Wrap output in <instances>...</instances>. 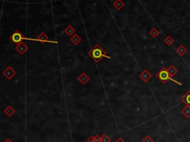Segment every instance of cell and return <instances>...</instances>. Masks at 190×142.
I'll return each instance as SVG.
<instances>
[{"instance_id": "7402d4cb", "label": "cell", "mask_w": 190, "mask_h": 142, "mask_svg": "<svg viewBox=\"0 0 190 142\" xmlns=\"http://www.w3.org/2000/svg\"><path fill=\"white\" fill-rule=\"evenodd\" d=\"M87 142H95V138H94V136L89 137L88 140H87Z\"/></svg>"}, {"instance_id": "ffe728a7", "label": "cell", "mask_w": 190, "mask_h": 142, "mask_svg": "<svg viewBox=\"0 0 190 142\" xmlns=\"http://www.w3.org/2000/svg\"><path fill=\"white\" fill-rule=\"evenodd\" d=\"M142 142H154V140L151 139V136H149V135H146V136L142 140Z\"/></svg>"}, {"instance_id": "ac0fdd59", "label": "cell", "mask_w": 190, "mask_h": 142, "mask_svg": "<svg viewBox=\"0 0 190 142\" xmlns=\"http://www.w3.org/2000/svg\"><path fill=\"white\" fill-rule=\"evenodd\" d=\"M149 35L151 36L152 38H156V37L159 35L160 32H159V31L157 29V28H153L150 30L149 32Z\"/></svg>"}, {"instance_id": "9a60e30c", "label": "cell", "mask_w": 190, "mask_h": 142, "mask_svg": "<svg viewBox=\"0 0 190 142\" xmlns=\"http://www.w3.org/2000/svg\"><path fill=\"white\" fill-rule=\"evenodd\" d=\"M167 70H168L170 76H171L172 78H173L174 76L175 75V74H177V72H178V70H177L175 67L173 65H170L169 67L167 68Z\"/></svg>"}, {"instance_id": "7a4b0ae2", "label": "cell", "mask_w": 190, "mask_h": 142, "mask_svg": "<svg viewBox=\"0 0 190 142\" xmlns=\"http://www.w3.org/2000/svg\"><path fill=\"white\" fill-rule=\"evenodd\" d=\"M155 76H156V78H157L160 81L162 82V83H163V84L167 83L168 80H172L174 83H177V84H178V85L180 86H182V83L177 81L175 80H174L173 78L170 76L168 70H167V68H165V67H163L161 70L157 72Z\"/></svg>"}, {"instance_id": "3957f363", "label": "cell", "mask_w": 190, "mask_h": 142, "mask_svg": "<svg viewBox=\"0 0 190 142\" xmlns=\"http://www.w3.org/2000/svg\"><path fill=\"white\" fill-rule=\"evenodd\" d=\"M10 40H11L14 44L17 45V46L19 44H20L21 43H22V41L24 40H33L32 39H28V38L25 37L24 36H23V34H22L19 30H16V31H15L10 36Z\"/></svg>"}, {"instance_id": "4fadbf2b", "label": "cell", "mask_w": 190, "mask_h": 142, "mask_svg": "<svg viewBox=\"0 0 190 142\" xmlns=\"http://www.w3.org/2000/svg\"><path fill=\"white\" fill-rule=\"evenodd\" d=\"M176 52H177V53L180 56L183 57L185 54L188 52V50H187V48H186L183 45H181V46H179L176 48Z\"/></svg>"}, {"instance_id": "52a82bcc", "label": "cell", "mask_w": 190, "mask_h": 142, "mask_svg": "<svg viewBox=\"0 0 190 142\" xmlns=\"http://www.w3.org/2000/svg\"><path fill=\"white\" fill-rule=\"evenodd\" d=\"M77 80L79 82V83L83 84V85H85V83H87L88 81L90 80V78H89V76L87 75L86 73L85 72H83L81 73V74L77 78Z\"/></svg>"}, {"instance_id": "44dd1931", "label": "cell", "mask_w": 190, "mask_h": 142, "mask_svg": "<svg viewBox=\"0 0 190 142\" xmlns=\"http://www.w3.org/2000/svg\"><path fill=\"white\" fill-rule=\"evenodd\" d=\"M94 138H95V142H101V136H100L99 135H96Z\"/></svg>"}, {"instance_id": "cb8c5ba5", "label": "cell", "mask_w": 190, "mask_h": 142, "mask_svg": "<svg viewBox=\"0 0 190 142\" xmlns=\"http://www.w3.org/2000/svg\"><path fill=\"white\" fill-rule=\"evenodd\" d=\"M5 142H13V141H11L10 139H7Z\"/></svg>"}, {"instance_id": "7c38bea8", "label": "cell", "mask_w": 190, "mask_h": 142, "mask_svg": "<svg viewBox=\"0 0 190 142\" xmlns=\"http://www.w3.org/2000/svg\"><path fill=\"white\" fill-rule=\"evenodd\" d=\"M113 6L116 8L117 11H120L123 7L125 6V3L123 2L122 0H115V2H113Z\"/></svg>"}, {"instance_id": "5bb4252c", "label": "cell", "mask_w": 190, "mask_h": 142, "mask_svg": "<svg viewBox=\"0 0 190 142\" xmlns=\"http://www.w3.org/2000/svg\"><path fill=\"white\" fill-rule=\"evenodd\" d=\"M181 101H183L186 105L190 107V89L181 98Z\"/></svg>"}, {"instance_id": "603a6c76", "label": "cell", "mask_w": 190, "mask_h": 142, "mask_svg": "<svg viewBox=\"0 0 190 142\" xmlns=\"http://www.w3.org/2000/svg\"><path fill=\"white\" fill-rule=\"evenodd\" d=\"M115 142H126V141H123V139L121 137H120V138H119V139H117V140Z\"/></svg>"}, {"instance_id": "8fae6325", "label": "cell", "mask_w": 190, "mask_h": 142, "mask_svg": "<svg viewBox=\"0 0 190 142\" xmlns=\"http://www.w3.org/2000/svg\"><path fill=\"white\" fill-rule=\"evenodd\" d=\"M15 113H16V110L11 106H7L6 109L4 110V113L8 117H12Z\"/></svg>"}, {"instance_id": "d6986e66", "label": "cell", "mask_w": 190, "mask_h": 142, "mask_svg": "<svg viewBox=\"0 0 190 142\" xmlns=\"http://www.w3.org/2000/svg\"><path fill=\"white\" fill-rule=\"evenodd\" d=\"M111 141V139L107 135L103 134V135L101 136V142H110Z\"/></svg>"}, {"instance_id": "9c48e42d", "label": "cell", "mask_w": 190, "mask_h": 142, "mask_svg": "<svg viewBox=\"0 0 190 142\" xmlns=\"http://www.w3.org/2000/svg\"><path fill=\"white\" fill-rule=\"evenodd\" d=\"M70 41L74 45V46H77V45H79V43L82 41V39L81 37H79L77 33H74V35L71 37Z\"/></svg>"}, {"instance_id": "277c9868", "label": "cell", "mask_w": 190, "mask_h": 142, "mask_svg": "<svg viewBox=\"0 0 190 142\" xmlns=\"http://www.w3.org/2000/svg\"><path fill=\"white\" fill-rule=\"evenodd\" d=\"M2 74H3V75L5 76L7 80H11L16 75L17 72L11 66H7V68L2 72Z\"/></svg>"}, {"instance_id": "8992f818", "label": "cell", "mask_w": 190, "mask_h": 142, "mask_svg": "<svg viewBox=\"0 0 190 142\" xmlns=\"http://www.w3.org/2000/svg\"><path fill=\"white\" fill-rule=\"evenodd\" d=\"M15 49H16V51H17L19 54L23 55L24 54H25L26 52H28V47L27 45L25 44V43L22 42V43H21L20 44L17 45V46H16V48H15Z\"/></svg>"}, {"instance_id": "e0dca14e", "label": "cell", "mask_w": 190, "mask_h": 142, "mask_svg": "<svg viewBox=\"0 0 190 142\" xmlns=\"http://www.w3.org/2000/svg\"><path fill=\"white\" fill-rule=\"evenodd\" d=\"M165 44L167 45L168 46H171L174 43H175V40L172 37V36H167L164 40Z\"/></svg>"}, {"instance_id": "5b68a950", "label": "cell", "mask_w": 190, "mask_h": 142, "mask_svg": "<svg viewBox=\"0 0 190 142\" xmlns=\"http://www.w3.org/2000/svg\"><path fill=\"white\" fill-rule=\"evenodd\" d=\"M139 78L142 80L145 83H147L150 79L152 78V75L147 69H144L143 72L139 74Z\"/></svg>"}, {"instance_id": "2e32d148", "label": "cell", "mask_w": 190, "mask_h": 142, "mask_svg": "<svg viewBox=\"0 0 190 142\" xmlns=\"http://www.w3.org/2000/svg\"><path fill=\"white\" fill-rule=\"evenodd\" d=\"M181 113L184 115L185 118H190V107L189 106H186L183 109H181Z\"/></svg>"}, {"instance_id": "6da1fadb", "label": "cell", "mask_w": 190, "mask_h": 142, "mask_svg": "<svg viewBox=\"0 0 190 142\" xmlns=\"http://www.w3.org/2000/svg\"><path fill=\"white\" fill-rule=\"evenodd\" d=\"M89 56H90L96 63H98L104 57L111 59V57L108 55V54L104 51V49L99 44H96L88 52Z\"/></svg>"}, {"instance_id": "ba28073f", "label": "cell", "mask_w": 190, "mask_h": 142, "mask_svg": "<svg viewBox=\"0 0 190 142\" xmlns=\"http://www.w3.org/2000/svg\"><path fill=\"white\" fill-rule=\"evenodd\" d=\"M48 36L47 35L46 33H44V32H42L39 34V35L37 36V39H35L36 41H38L39 43H46V42H48Z\"/></svg>"}, {"instance_id": "30bf717a", "label": "cell", "mask_w": 190, "mask_h": 142, "mask_svg": "<svg viewBox=\"0 0 190 142\" xmlns=\"http://www.w3.org/2000/svg\"><path fill=\"white\" fill-rule=\"evenodd\" d=\"M64 32L66 33L67 35L71 37L72 36L74 35V33H75L76 30H75V28L73 27V26L69 25L67 26V28L64 30Z\"/></svg>"}]
</instances>
